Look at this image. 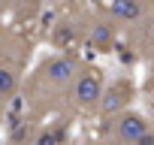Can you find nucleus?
<instances>
[{
  "label": "nucleus",
  "mask_w": 154,
  "mask_h": 145,
  "mask_svg": "<svg viewBox=\"0 0 154 145\" xmlns=\"http://www.w3.org/2000/svg\"><path fill=\"white\" fill-rule=\"evenodd\" d=\"M45 39L51 48H72L82 54L85 51L112 54L124 42V27L97 0H63L54 6L48 18Z\"/></svg>",
  "instance_id": "1"
},
{
  "label": "nucleus",
  "mask_w": 154,
  "mask_h": 145,
  "mask_svg": "<svg viewBox=\"0 0 154 145\" xmlns=\"http://www.w3.org/2000/svg\"><path fill=\"white\" fill-rule=\"evenodd\" d=\"M85 63L88 57L72 48H51L48 54H42L24 76V88H21L24 118H36V121L63 118L66 94Z\"/></svg>",
  "instance_id": "2"
},
{
  "label": "nucleus",
  "mask_w": 154,
  "mask_h": 145,
  "mask_svg": "<svg viewBox=\"0 0 154 145\" xmlns=\"http://www.w3.org/2000/svg\"><path fill=\"white\" fill-rule=\"evenodd\" d=\"M106 72L88 60L82 66V72L75 76L69 94H66V106H63V118L69 121H97L100 118V103H103V91H106Z\"/></svg>",
  "instance_id": "3"
},
{
  "label": "nucleus",
  "mask_w": 154,
  "mask_h": 145,
  "mask_svg": "<svg viewBox=\"0 0 154 145\" xmlns=\"http://www.w3.org/2000/svg\"><path fill=\"white\" fill-rule=\"evenodd\" d=\"M69 118H21L9 127L0 145H75Z\"/></svg>",
  "instance_id": "4"
},
{
  "label": "nucleus",
  "mask_w": 154,
  "mask_h": 145,
  "mask_svg": "<svg viewBox=\"0 0 154 145\" xmlns=\"http://www.w3.org/2000/svg\"><path fill=\"white\" fill-rule=\"evenodd\" d=\"M151 127H154V118L136 106L97 121V133L115 136L127 145H151Z\"/></svg>",
  "instance_id": "5"
},
{
  "label": "nucleus",
  "mask_w": 154,
  "mask_h": 145,
  "mask_svg": "<svg viewBox=\"0 0 154 145\" xmlns=\"http://www.w3.org/2000/svg\"><path fill=\"white\" fill-rule=\"evenodd\" d=\"M136 97H142V88L136 85V79L130 72H118V76H109L106 79V91H103V103H100V118H109V115H118L124 109H133ZM97 118V121H100ZM94 121V124H97Z\"/></svg>",
  "instance_id": "6"
},
{
  "label": "nucleus",
  "mask_w": 154,
  "mask_h": 145,
  "mask_svg": "<svg viewBox=\"0 0 154 145\" xmlns=\"http://www.w3.org/2000/svg\"><path fill=\"white\" fill-rule=\"evenodd\" d=\"M124 54L136 63H154V9L139 18L136 24L124 27V42H121Z\"/></svg>",
  "instance_id": "7"
},
{
  "label": "nucleus",
  "mask_w": 154,
  "mask_h": 145,
  "mask_svg": "<svg viewBox=\"0 0 154 145\" xmlns=\"http://www.w3.org/2000/svg\"><path fill=\"white\" fill-rule=\"evenodd\" d=\"M27 69H30L27 60H18V57H9V54L0 51V112L3 115H9L12 103L21 100Z\"/></svg>",
  "instance_id": "8"
},
{
  "label": "nucleus",
  "mask_w": 154,
  "mask_h": 145,
  "mask_svg": "<svg viewBox=\"0 0 154 145\" xmlns=\"http://www.w3.org/2000/svg\"><path fill=\"white\" fill-rule=\"evenodd\" d=\"M97 3L121 21V27H130L136 24L139 18H145L151 9H154V0H97Z\"/></svg>",
  "instance_id": "9"
},
{
  "label": "nucleus",
  "mask_w": 154,
  "mask_h": 145,
  "mask_svg": "<svg viewBox=\"0 0 154 145\" xmlns=\"http://www.w3.org/2000/svg\"><path fill=\"white\" fill-rule=\"evenodd\" d=\"M79 145H127V142H121V139H115V136H106V133H91L88 139H82Z\"/></svg>",
  "instance_id": "10"
},
{
  "label": "nucleus",
  "mask_w": 154,
  "mask_h": 145,
  "mask_svg": "<svg viewBox=\"0 0 154 145\" xmlns=\"http://www.w3.org/2000/svg\"><path fill=\"white\" fill-rule=\"evenodd\" d=\"M21 6V0H0V12H6L9 15V21H12V15H15V9Z\"/></svg>",
  "instance_id": "11"
},
{
  "label": "nucleus",
  "mask_w": 154,
  "mask_h": 145,
  "mask_svg": "<svg viewBox=\"0 0 154 145\" xmlns=\"http://www.w3.org/2000/svg\"><path fill=\"white\" fill-rule=\"evenodd\" d=\"M6 27H9V15H6V12H0V33H3Z\"/></svg>",
  "instance_id": "12"
},
{
  "label": "nucleus",
  "mask_w": 154,
  "mask_h": 145,
  "mask_svg": "<svg viewBox=\"0 0 154 145\" xmlns=\"http://www.w3.org/2000/svg\"><path fill=\"white\" fill-rule=\"evenodd\" d=\"M3 124H6V115H3V112H0V130H3Z\"/></svg>",
  "instance_id": "13"
},
{
  "label": "nucleus",
  "mask_w": 154,
  "mask_h": 145,
  "mask_svg": "<svg viewBox=\"0 0 154 145\" xmlns=\"http://www.w3.org/2000/svg\"><path fill=\"white\" fill-rule=\"evenodd\" d=\"M151 145H154V127H151Z\"/></svg>",
  "instance_id": "14"
}]
</instances>
